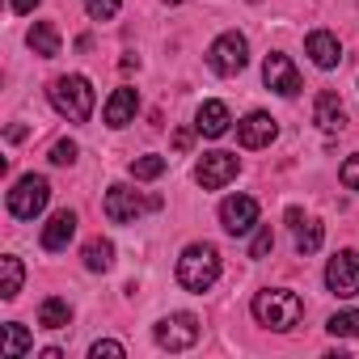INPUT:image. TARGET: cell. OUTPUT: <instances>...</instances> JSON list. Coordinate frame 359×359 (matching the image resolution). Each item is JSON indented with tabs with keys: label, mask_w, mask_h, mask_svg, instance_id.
I'll list each match as a JSON object with an SVG mask.
<instances>
[{
	"label": "cell",
	"mask_w": 359,
	"mask_h": 359,
	"mask_svg": "<svg viewBox=\"0 0 359 359\" xmlns=\"http://www.w3.org/2000/svg\"><path fill=\"white\" fill-rule=\"evenodd\" d=\"M250 309H254L258 325H266L275 334L296 330L300 317H304V300L296 292H287V287H262V292H254V304Z\"/></svg>",
	"instance_id": "6da1fadb"
},
{
	"label": "cell",
	"mask_w": 359,
	"mask_h": 359,
	"mask_svg": "<svg viewBox=\"0 0 359 359\" xmlns=\"http://www.w3.org/2000/svg\"><path fill=\"white\" fill-rule=\"evenodd\" d=\"M216 279H220V250L208 245V241L187 245L182 258H177V283L187 292H208Z\"/></svg>",
	"instance_id": "7a4b0ae2"
},
{
	"label": "cell",
	"mask_w": 359,
	"mask_h": 359,
	"mask_svg": "<svg viewBox=\"0 0 359 359\" xmlns=\"http://www.w3.org/2000/svg\"><path fill=\"white\" fill-rule=\"evenodd\" d=\"M47 97H51V106L68 118V123H89V114H93V85L85 81V76H55L51 81V89H47Z\"/></svg>",
	"instance_id": "3957f363"
},
{
	"label": "cell",
	"mask_w": 359,
	"mask_h": 359,
	"mask_svg": "<svg viewBox=\"0 0 359 359\" xmlns=\"http://www.w3.org/2000/svg\"><path fill=\"white\" fill-rule=\"evenodd\" d=\"M47 203H51V182H47L43 173H26V177H18L13 191H9V212H13L18 220H34Z\"/></svg>",
	"instance_id": "277c9868"
},
{
	"label": "cell",
	"mask_w": 359,
	"mask_h": 359,
	"mask_svg": "<svg viewBox=\"0 0 359 359\" xmlns=\"http://www.w3.org/2000/svg\"><path fill=\"white\" fill-rule=\"evenodd\" d=\"M199 317L195 313H173V317H161L156 321V330H152V338H156V346L161 351H191L195 342H199Z\"/></svg>",
	"instance_id": "5b68a950"
},
{
	"label": "cell",
	"mask_w": 359,
	"mask_h": 359,
	"mask_svg": "<svg viewBox=\"0 0 359 359\" xmlns=\"http://www.w3.org/2000/svg\"><path fill=\"white\" fill-rule=\"evenodd\" d=\"M208 64H212V72H220V76H237V72L250 64V43H245V34H237V30L220 34V39L208 47Z\"/></svg>",
	"instance_id": "8992f818"
},
{
	"label": "cell",
	"mask_w": 359,
	"mask_h": 359,
	"mask_svg": "<svg viewBox=\"0 0 359 359\" xmlns=\"http://www.w3.org/2000/svg\"><path fill=\"white\" fill-rule=\"evenodd\" d=\"M102 208H106V216H110L114 224H135L148 208H161V199H156V195H152V199H140V191H131V187L114 182V187L106 191Z\"/></svg>",
	"instance_id": "52a82bcc"
},
{
	"label": "cell",
	"mask_w": 359,
	"mask_h": 359,
	"mask_svg": "<svg viewBox=\"0 0 359 359\" xmlns=\"http://www.w3.org/2000/svg\"><path fill=\"white\" fill-rule=\"evenodd\" d=\"M325 287L334 296H359V250H338L325 266Z\"/></svg>",
	"instance_id": "ba28073f"
},
{
	"label": "cell",
	"mask_w": 359,
	"mask_h": 359,
	"mask_svg": "<svg viewBox=\"0 0 359 359\" xmlns=\"http://www.w3.org/2000/svg\"><path fill=\"white\" fill-rule=\"evenodd\" d=\"M237 169H241V161H237L233 152H203L195 177H199L203 191H220V187H229L233 177H237Z\"/></svg>",
	"instance_id": "9c48e42d"
},
{
	"label": "cell",
	"mask_w": 359,
	"mask_h": 359,
	"mask_svg": "<svg viewBox=\"0 0 359 359\" xmlns=\"http://www.w3.org/2000/svg\"><path fill=\"white\" fill-rule=\"evenodd\" d=\"M262 81H266V89H275L279 97H296V93H300V72H296V64H292L283 51H271V55H266Z\"/></svg>",
	"instance_id": "30bf717a"
},
{
	"label": "cell",
	"mask_w": 359,
	"mask_h": 359,
	"mask_svg": "<svg viewBox=\"0 0 359 359\" xmlns=\"http://www.w3.org/2000/svg\"><path fill=\"white\" fill-rule=\"evenodd\" d=\"M220 224H224V233L245 237V233L258 224V203H254L250 195H229V199L220 203Z\"/></svg>",
	"instance_id": "8fae6325"
},
{
	"label": "cell",
	"mask_w": 359,
	"mask_h": 359,
	"mask_svg": "<svg viewBox=\"0 0 359 359\" xmlns=\"http://www.w3.org/2000/svg\"><path fill=\"white\" fill-rule=\"evenodd\" d=\"M275 135H279V123H275L266 110H254V114H245V118L237 123V140H241V148H266Z\"/></svg>",
	"instance_id": "7c38bea8"
},
{
	"label": "cell",
	"mask_w": 359,
	"mask_h": 359,
	"mask_svg": "<svg viewBox=\"0 0 359 359\" xmlns=\"http://www.w3.org/2000/svg\"><path fill=\"white\" fill-rule=\"evenodd\" d=\"M304 51H309V60H313L321 72L338 68V60H342V43H338L330 30H313V34L304 39Z\"/></svg>",
	"instance_id": "4fadbf2b"
},
{
	"label": "cell",
	"mask_w": 359,
	"mask_h": 359,
	"mask_svg": "<svg viewBox=\"0 0 359 359\" xmlns=\"http://www.w3.org/2000/svg\"><path fill=\"white\" fill-rule=\"evenodd\" d=\"M135 110H140V93L131 89V85H123V89H114L110 93V102H106V110H102V118H106V127H127L131 118H135Z\"/></svg>",
	"instance_id": "5bb4252c"
},
{
	"label": "cell",
	"mask_w": 359,
	"mask_h": 359,
	"mask_svg": "<svg viewBox=\"0 0 359 359\" xmlns=\"http://www.w3.org/2000/svg\"><path fill=\"white\" fill-rule=\"evenodd\" d=\"M76 237V212H55L47 224H43V250L47 254H60V250H68V241Z\"/></svg>",
	"instance_id": "9a60e30c"
},
{
	"label": "cell",
	"mask_w": 359,
	"mask_h": 359,
	"mask_svg": "<svg viewBox=\"0 0 359 359\" xmlns=\"http://www.w3.org/2000/svg\"><path fill=\"white\" fill-rule=\"evenodd\" d=\"M229 123H233V114H229L224 102H203L199 114H195V131L208 135V140H220V135L229 131Z\"/></svg>",
	"instance_id": "2e32d148"
},
{
	"label": "cell",
	"mask_w": 359,
	"mask_h": 359,
	"mask_svg": "<svg viewBox=\"0 0 359 359\" xmlns=\"http://www.w3.org/2000/svg\"><path fill=\"white\" fill-rule=\"evenodd\" d=\"M313 123L321 131H342L346 127V106L338 102V93H317L313 102Z\"/></svg>",
	"instance_id": "e0dca14e"
},
{
	"label": "cell",
	"mask_w": 359,
	"mask_h": 359,
	"mask_svg": "<svg viewBox=\"0 0 359 359\" xmlns=\"http://www.w3.org/2000/svg\"><path fill=\"white\" fill-rule=\"evenodd\" d=\"M26 43H30L34 55L55 60V55H60V30H55V22H34V30L26 34Z\"/></svg>",
	"instance_id": "ac0fdd59"
},
{
	"label": "cell",
	"mask_w": 359,
	"mask_h": 359,
	"mask_svg": "<svg viewBox=\"0 0 359 359\" xmlns=\"http://www.w3.org/2000/svg\"><path fill=\"white\" fill-rule=\"evenodd\" d=\"M39 325H43V330H68V325H72V304L60 300V296H47V300L39 304Z\"/></svg>",
	"instance_id": "d6986e66"
},
{
	"label": "cell",
	"mask_w": 359,
	"mask_h": 359,
	"mask_svg": "<svg viewBox=\"0 0 359 359\" xmlns=\"http://www.w3.org/2000/svg\"><path fill=\"white\" fill-rule=\"evenodd\" d=\"M22 279H26V266H22V258L5 254V258H0V296H5V300H18V292H22Z\"/></svg>",
	"instance_id": "ffe728a7"
},
{
	"label": "cell",
	"mask_w": 359,
	"mask_h": 359,
	"mask_svg": "<svg viewBox=\"0 0 359 359\" xmlns=\"http://www.w3.org/2000/svg\"><path fill=\"white\" fill-rule=\"evenodd\" d=\"M30 346H34V342H30V330H26L22 321H9V325H5V342H0V355H5V359H22Z\"/></svg>",
	"instance_id": "44dd1931"
},
{
	"label": "cell",
	"mask_w": 359,
	"mask_h": 359,
	"mask_svg": "<svg viewBox=\"0 0 359 359\" xmlns=\"http://www.w3.org/2000/svg\"><path fill=\"white\" fill-rule=\"evenodd\" d=\"M321 241H325V224H321V220H300V224H296V250H300L304 258L317 254Z\"/></svg>",
	"instance_id": "7402d4cb"
},
{
	"label": "cell",
	"mask_w": 359,
	"mask_h": 359,
	"mask_svg": "<svg viewBox=\"0 0 359 359\" xmlns=\"http://www.w3.org/2000/svg\"><path fill=\"white\" fill-rule=\"evenodd\" d=\"M85 266H89V271H110V266H114V245H110L106 237H93V241L85 245Z\"/></svg>",
	"instance_id": "603a6c76"
},
{
	"label": "cell",
	"mask_w": 359,
	"mask_h": 359,
	"mask_svg": "<svg viewBox=\"0 0 359 359\" xmlns=\"http://www.w3.org/2000/svg\"><path fill=\"white\" fill-rule=\"evenodd\" d=\"M165 156H156V152H148V156H135L131 161V177H135V182H156V177L165 173Z\"/></svg>",
	"instance_id": "cb8c5ba5"
},
{
	"label": "cell",
	"mask_w": 359,
	"mask_h": 359,
	"mask_svg": "<svg viewBox=\"0 0 359 359\" xmlns=\"http://www.w3.org/2000/svg\"><path fill=\"white\" fill-rule=\"evenodd\" d=\"M325 330H330L334 338H359V309H342V313H334V317L325 321Z\"/></svg>",
	"instance_id": "d4e9b609"
},
{
	"label": "cell",
	"mask_w": 359,
	"mask_h": 359,
	"mask_svg": "<svg viewBox=\"0 0 359 359\" xmlns=\"http://www.w3.org/2000/svg\"><path fill=\"white\" fill-rule=\"evenodd\" d=\"M118 9H123V0H85V13H89L93 22H110Z\"/></svg>",
	"instance_id": "484cf974"
},
{
	"label": "cell",
	"mask_w": 359,
	"mask_h": 359,
	"mask_svg": "<svg viewBox=\"0 0 359 359\" xmlns=\"http://www.w3.org/2000/svg\"><path fill=\"white\" fill-rule=\"evenodd\" d=\"M123 355H127V346L114 342V338H97V342L89 346V359H123Z\"/></svg>",
	"instance_id": "4316f807"
},
{
	"label": "cell",
	"mask_w": 359,
	"mask_h": 359,
	"mask_svg": "<svg viewBox=\"0 0 359 359\" xmlns=\"http://www.w3.org/2000/svg\"><path fill=\"white\" fill-rule=\"evenodd\" d=\"M271 250H275V233H271V224H262L254 233V241H250V258H266Z\"/></svg>",
	"instance_id": "83f0119b"
},
{
	"label": "cell",
	"mask_w": 359,
	"mask_h": 359,
	"mask_svg": "<svg viewBox=\"0 0 359 359\" xmlns=\"http://www.w3.org/2000/svg\"><path fill=\"white\" fill-rule=\"evenodd\" d=\"M338 177H342V187H346V191H359V152L342 161V169H338Z\"/></svg>",
	"instance_id": "f1b7e54d"
},
{
	"label": "cell",
	"mask_w": 359,
	"mask_h": 359,
	"mask_svg": "<svg viewBox=\"0 0 359 359\" xmlns=\"http://www.w3.org/2000/svg\"><path fill=\"white\" fill-rule=\"evenodd\" d=\"M76 152H81V148H76L72 140H60V144L51 148V165H72V161H76Z\"/></svg>",
	"instance_id": "f546056e"
},
{
	"label": "cell",
	"mask_w": 359,
	"mask_h": 359,
	"mask_svg": "<svg viewBox=\"0 0 359 359\" xmlns=\"http://www.w3.org/2000/svg\"><path fill=\"white\" fill-rule=\"evenodd\" d=\"M9 9H13V13H34L39 0H9Z\"/></svg>",
	"instance_id": "4dcf8cb0"
},
{
	"label": "cell",
	"mask_w": 359,
	"mask_h": 359,
	"mask_svg": "<svg viewBox=\"0 0 359 359\" xmlns=\"http://www.w3.org/2000/svg\"><path fill=\"white\" fill-rule=\"evenodd\" d=\"M173 148H177V152L191 148V131H173Z\"/></svg>",
	"instance_id": "1f68e13d"
},
{
	"label": "cell",
	"mask_w": 359,
	"mask_h": 359,
	"mask_svg": "<svg viewBox=\"0 0 359 359\" xmlns=\"http://www.w3.org/2000/svg\"><path fill=\"white\" fill-rule=\"evenodd\" d=\"M165 5H182V0H165Z\"/></svg>",
	"instance_id": "d6a6232c"
}]
</instances>
